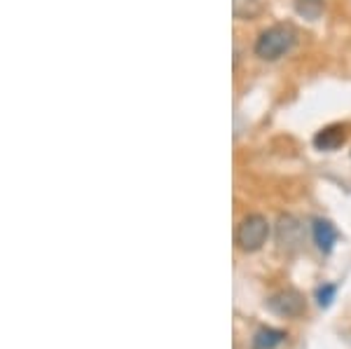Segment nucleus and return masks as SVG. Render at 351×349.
Segmentation results:
<instances>
[{
	"label": "nucleus",
	"instance_id": "1",
	"mask_svg": "<svg viewBox=\"0 0 351 349\" xmlns=\"http://www.w3.org/2000/svg\"><path fill=\"white\" fill-rule=\"evenodd\" d=\"M295 43H298L295 26L293 24H274V26L265 28V31L260 33L253 52H256L258 59H263V61H276V59H281V56H286L288 52H291V49L295 47Z\"/></svg>",
	"mask_w": 351,
	"mask_h": 349
},
{
	"label": "nucleus",
	"instance_id": "2",
	"mask_svg": "<svg viewBox=\"0 0 351 349\" xmlns=\"http://www.w3.org/2000/svg\"><path fill=\"white\" fill-rule=\"evenodd\" d=\"M269 232V221L263 213H248V216L241 218L239 228H237L234 241L243 253H256L267 244Z\"/></svg>",
	"mask_w": 351,
	"mask_h": 349
},
{
	"label": "nucleus",
	"instance_id": "3",
	"mask_svg": "<svg viewBox=\"0 0 351 349\" xmlns=\"http://www.w3.org/2000/svg\"><path fill=\"white\" fill-rule=\"evenodd\" d=\"M265 307L269 309L276 317H286V319H298L307 312V302H304V296L298 293V291L288 289V291H279V293L269 296Z\"/></svg>",
	"mask_w": 351,
	"mask_h": 349
},
{
	"label": "nucleus",
	"instance_id": "4",
	"mask_svg": "<svg viewBox=\"0 0 351 349\" xmlns=\"http://www.w3.org/2000/svg\"><path fill=\"white\" fill-rule=\"evenodd\" d=\"M302 225L298 218L293 216H281L276 223V241H279V249L286 253H293L300 249L302 244Z\"/></svg>",
	"mask_w": 351,
	"mask_h": 349
},
{
	"label": "nucleus",
	"instance_id": "5",
	"mask_svg": "<svg viewBox=\"0 0 351 349\" xmlns=\"http://www.w3.org/2000/svg\"><path fill=\"white\" fill-rule=\"evenodd\" d=\"M344 143H347V129L342 125H330V127L321 129L314 136L316 150H324V153H332V150L342 148Z\"/></svg>",
	"mask_w": 351,
	"mask_h": 349
},
{
	"label": "nucleus",
	"instance_id": "6",
	"mask_svg": "<svg viewBox=\"0 0 351 349\" xmlns=\"http://www.w3.org/2000/svg\"><path fill=\"white\" fill-rule=\"evenodd\" d=\"M314 241L316 246H319V251L324 253H330L332 246H335L337 241V230L332 228L330 221H314Z\"/></svg>",
	"mask_w": 351,
	"mask_h": 349
},
{
	"label": "nucleus",
	"instance_id": "7",
	"mask_svg": "<svg viewBox=\"0 0 351 349\" xmlns=\"http://www.w3.org/2000/svg\"><path fill=\"white\" fill-rule=\"evenodd\" d=\"M232 14L239 21H251L263 14V0H232Z\"/></svg>",
	"mask_w": 351,
	"mask_h": 349
},
{
	"label": "nucleus",
	"instance_id": "8",
	"mask_svg": "<svg viewBox=\"0 0 351 349\" xmlns=\"http://www.w3.org/2000/svg\"><path fill=\"white\" fill-rule=\"evenodd\" d=\"M286 340V333L279 328H260L253 335V349H276Z\"/></svg>",
	"mask_w": 351,
	"mask_h": 349
},
{
	"label": "nucleus",
	"instance_id": "9",
	"mask_svg": "<svg viewBox=\"0 0 351 349\" xmlns=\"http://www.w3.org/2000/svg\"><path fill=\"white\" fill-rule=\"evenodd\" d=\"M293 5H295V12L307 21L321 19L326 10V0H293Z\"/></svg>",
	"mask_w": 351,
	"mask_h": 349
},
{
	"label": "nucleus",
	"instance_id": "10",
	"mask_svg": "<svg viewBox=\"0 0 351 349\" xmlns=\"http://www.w3.org/2000/svg\"><path fill=\"white\" fill-rule=\"evenodd\" d=\"M335 286L332 284H326V286H321L319 291H316V300H319V305L321 307H330V302H332V298H335Z\"/></svg>",
	"mask_w": 351,
	"mask_h": 349
}]
</instances>
